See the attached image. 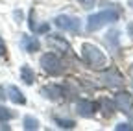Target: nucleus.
<instances>
[{
    "label": "nucleus",
    "instance_id": "6ab92c4d",
    "mask_svg": "<svg viewBox=\"0 0 133 131\" xmlns=\"http://www.w3.org/2000/svg\"><path fill=\"white\" fill-rule=\"evenodd\" d=\"M50 30V24H41V26H35V33H46Z\"/></svg>",
    "mask_w": 133,
    "mask_h": 131
},
{
    "label": "nucleus",
    "instance_id": "423d86ee",
    "mask_svg": "<svg viewBox=\"0 0 133 131\" xmlns=\"http://www.w3.org/2000/svg\"><path fill=\"white\" fill-rule=\"evenodd\" d=\"M76 109H78V114H79V116H83V118H91V116H94V113H96V105H94V102L85 100V98L78 100Z\"/></svg>",
    "mask_w": 133,
    "mask_h": 131
},
{
    "label": "nucleus",
    "instance_id": "7ed1b4c3",
    "mask_svg": "<svg viewBox=\"0 0 133 131\" xmlns=\"http://www.w3.org/2000/svg\"><path fill=\"white\" fill-rule=\"evenodd\" d=\"M41 67H43V70H44L46 74H50V76H59V74H63V70H65L63 61H61L56 54H44V56L41 57Z\"/></svg>",
    "mask_w": 133,
    "mask_h": 131
},
{
    "label": "nucleus",
    "instance_id": "f3484780",
    "mask_svg": "<svg viewBox=\"0 0 133 131\" xmlns=\"http://www.w3.org/2000/svg\"><path fill=\"white\" fill-rule=\"evenodd\" d=\"M13 116H15L13 111H9L8 107H2V105H0V122H8V120H11Z\"/></svg>",
    "mask_w": 133,
    "mask_h": 131
},
{
    "label": "nucleus",
    "instance_id": "ddd939ff",
    "mask_svg": "<svg viewBox=\"0 0 133 131\" xmlns=\"http://www.w3.org/2000/svg\"><path fill=\"white\" fill-rule=\"evenodd\" d=\"M100 111H102L105 116H111L115 113V104L109 100V98H102V100H100Z\"/></svg>",
    "mask_w": 133,
    "mask_h": 131
},
{
    "label": "nucleus",
    "instance_id": "4be33fe9",
    "mask_svg": "<svg viewBox=\"0 0 133 131\" xmlns=\"http://www.w3.org/2000/svg\"><path fill=\"white\" fill-rule=\"evenodd\" d=\"M6 98H8V96H6V89L0 87V100H6Z\"/></svg>",
    "mask_w": 133,
    "mask_h": 131
},
{
    "label": "nucleus",
    "instance_id": "dca6fc26",
    "mask_svg": "<svg viewBox=\"0 0 133 131\" xmlns=\"http://www.w3.org/2000/svg\"><path fill=\"white\" fill-rule=\"evenodd\" d=\"M56 124L61 129H74L76 127V122L74 120H65V118H56Z\"/></svg>",
    "mask_w": 133,
    "mask_h": 131
},
{
    "label": "nucleus",
    "instance_id": "b1692460",
    "mask_svg": "<svg viewBox=\"0 0 133 131\" xmlns=\"http://www.w3.org/2000/svg\"><path fill=\"white\" fill-rule=\"evenodd\" d=\"M129 74H131V78H133V65H131V68H129Z\"/></svg>",
    "mask_w": 133,
    "mask_h": 131
},
{
    "label": "nucleus",
    "instance_id": "0eeeda50",
    "mask_svg": "<svg viewBox=\"0 0 133 131\" xmlns=\"http://www.w3.org/2000/svg\"><path fill=\"white\" fill-rule=\"evenodd\" d=\"M102 81H104V85L107 87H120L124 83V79L120 76V72H116L115 68H109L102 74Z\"/></svg>",
    "mask_w": 133,
    "mask_h": 131
},
{
    "label": "nucleus",
    "instance_id": "5701e85b",
    "mask_svg": "<svg viewBox=\"0 0 133 131\" xmlns=\"http://www.w3.org/2000/svg\"><path fill=\"white\" fill-rule=\"evenodd\" d=\"M128 33L133 37V22H129V24H128Z\"/></svg>",
    "mask_w": 133,
    "mask_h": 131
},
{
    "label": "nucleus",
    "instance_id": "6e6552de",
    "mask_svg": "<svg viewBox=\"0 0 133 131\" xmlns=\"http://www.w3.org/2000/svg\"><path fill=\"white\" fill-rule=\"evenodd\" d=\"M46 41H48V44L52 46V48H57V50H61L63 54H70V52H72L70 44L66 43L65 37H61V35H48Z\"/></svg>",
    "mask_w": 133,
    "mask_h": 131
},
{
    "label": "nucleus",
    "instance_id": "1a4fd4ad",
    "mask_svg": "<svg viewBox=\"0 0 133 131\" xmlns=\"http://www.w3.org/2000/svg\"><path fill=\"white\" fill-rule=\"evenodd\" d=\"M41 94L44 98H48V100H59V98L63 96V87L59 85H46L41 89Z\"/></svg>",
    "mask_w": 133,
    "mask_h": 131
},
{
    "label": "nucleus",
    "instance_id": "4468645a",
    "mask_svg": "<svg viewBox=\"0 0 133 131\" xmlns=\"http://www.w3.org/2000/svg\"><path fill=\"white\" fill-rule=\"evenodd\" d=\"M24 129L26 131H33V129H39V122L37 118H33V116H24Z\"/></svg>",
    "mask_w": 133,
    "mask_h": 131
},
{
    "label": "nucleus",
    "instance_id": "39448f33",
    "mask_svg": "<svg viewBox=\"0 0 133 131\" xmlns=\"http://www.w3.org/2000/svg\"><path fill=\"white\" fill-rule=\"evenodd\" d=\"M115 107L118 109V111H122V113H131L133 111V96L129 94V92H118L115 96Z\"/></svg>",
    "mask_w": 133,
    "mask_h": 131
},
{
    "label": "nucleus",
    "instance_id": "412c9836",
    "mask_svg": "<svg viewBox=\"0 0 133 131\" xmlns=\"http://www.w3.org/2000/svg\"><path fill=\"white\" fill-rule=\"evenodd\" d=\"M79 2H81L83 6H85V8H92V6H94V2H96V0H79Z\"/></svg>",
    "mask_w": 133,
    "mask_h": 131
},
{
    "label": "nucleus",
    "instance_id": "9d476101",
    "mask_svg": "<svg viewBox=\"0 0 133 131\" xmlns=\"http://www.w3.org/2000/svg\"><path fill=\"white\" fill-rule=\"evenodd\" d=\"M21 46L24 48V52H37L41 48V43L37 37H30V35H22V41H21Z\"/></svg>",
    "mask_w": 133,
    "mask_h": 131
},
{
    "label": "nucleus",
    "instance_id": "a211bd4d",
    "mask_svg": "<svg viewBox=\"0 0 133 131\" xmlns=\"http://www.w3.org/2000/svg\"><path fill=\"white\" fill-rule=\"evenodd\" d=\"M115 129H116V131H122V129L133 131V126H131V124H124V122H122V124H116V126H115Z\"/></svg>",
    "mask_w": 133,
    "mask_h": 131
},
{
    "label": "nucleus",
    "instance_id": "20e7f679",
    "mask_svg": "<svg viewBox=\"0 0 133 131\" xmlns=\"http://www.w3.org/2000/svg\"><path fill=\"white\" fill-rule=\"evenodd\" d=\"M54 24L59 28V30H65V31H70V33H78L81 30V22L79 19L72 17V15H57L54 19Z\"/></svg>",
    "mask_w": 133,
    "mask_h": 131
},
{
    "label": "nucleus",
    "instance_id": "2eb2a0df",
    "mask_svg": "<svg viewBox=\"0 0 133 131\" xmlns=\"http://www.w3.org/2000/svg\"><path fill=\"white\" fill-rule=\"evenodd\" d=\"M105 37H107V44H109L111 48H116V46H118V31H116V30L109 31Z\"/></svg>",
    "mask_w": 133,
    "mask_h": 131
},
{
    "label": "nucleus",
    "instance_id": "f03ea898",
    "mask_svg": "<svg viewBox=\"0 0 133 131\" xmlns=\"http://www.w3.org/2000/svg\"><path fill=\"white\" fill-rule=\"evenodd\" d=\"M81 54H83V59L87 61V65L92 67V68H104L107 65V57L104 56V52H100V48H96L94 44L85 43L81 46Z\"/></svg>",
    "mask_w": 133,
    "mask_h": 131
},
{
    "label": "nucleus",
    "instance_id": "9b49d317",
    "mask_svg": "<svg viewBox=\"0 0 133 131\" xmlns=\"http://www.w3.org/2000/svg\"><path fill=\"white\" fill-rule=\"evenodd\" d=\"M8 98L13 102V104H17V105H24L26 104V98H24V94L17 89L15 85H9L8 87Z\"/></svg>",
    "mask_w": 133,
    "mask_h": 131
},
{
    "label": "nucleus",
    "instance_id": "f257e3e1",
    "mask_svg": "<svg viewBox=\"0 0 133 131\" xmlns=\"http://www.w3.org/2000/svg\"><path fill=\"white\" fill-rule=\"evenodd\" d=\"M104 6L109 8V9H104V11H100V13H94V15H91V17L87 19V31H96V30H100L102 26H105L109 22H116V20L120 19L118 6H115V4H111V6L104 4Z\"/></svg>",
    "mask_w": 133,
    "mask_h": 131
},
{
    "label": "nucleus",
    "instance_id": "f8f14e48",
    "mask_svg": "<svg viewBox=\"0 0 133 131\" xmlns=\"http://www.w3.org/2000/svg\"><path fill=\"white\" fill-rule=\"evenodd\" d=\"M21 81H24L26 85H31L35 81V72L31 70V67H28V65L21 67Z\"/></svg>",
    "mask_w": 133,
    "mask_h": 131
},
{
    "label": "nucleus",
    "instance_id": "aec40b11",
    "mask_svg": "<svg viewBox=\"0 0 133 131\" xmlns=\"http://www.w3.org/2000/svg\"><path fill=\"white\" fill-rule=\"evenodd\" d=\"M6 43H4V39L2 37H0V56H6Z\"/></svg>",
    "mask_w": 133,
    "mask_h": 131
}]
</instances>
